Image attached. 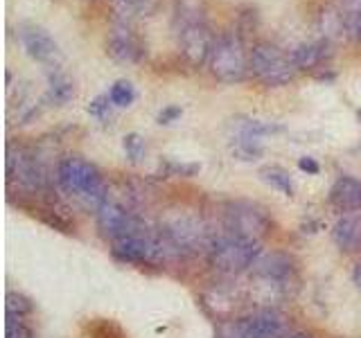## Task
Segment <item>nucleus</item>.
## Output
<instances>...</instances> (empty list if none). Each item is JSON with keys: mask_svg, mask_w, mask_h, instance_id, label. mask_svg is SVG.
Wrapping results in <instances>:
<instances>
[{"mask_svg": "<svg viewBox=\"0 0 361 338\" xmlns=\"http://www.w3.org/2000/svg\"><path fill=\"white\" fill-rule=\"evenodd\" d=\"M111 106H113V101H111L109 93H106V95H97V97L88 104V113H90V118H95V120H99V122H104V120L111 118Z\"/></svg>", "mask_w": 361, "mask_h": 338, "instance_id": "25", "label": "nucleus"}, {"mask_svg": "<svg viewBox=\"0 0 361 338\" xmlns=\"http://www.w3.org/2000/svg\"><path fill=\"white\" fill-rule=\"evenodd\" d=\"M271 230L267 212L251 201H233L224 210V234L259 242Z\"/></svg>", "mask_w": 361, "mask_h": 338, "instance_id": "9", "label": "nucleus"}, {"mask_svg": "<svg viewBox=\"0 0 361 338\" xmlns=\"http://www.w3.org/2000/svg\"><path fill=\"white\" fill-rule=\"evenodd\" d=\"M298 167L302 169V172H307V174H319V163H316L314 161V158H307V156H305V158H300V161H298Z\"/></svg>", "mask_w": 361, "mask_h": 338, "instance_id": "28", "label": "nucleus"}, {"mask_svg": "<svg viewBox=\"0 0 361 338\" xmlns=\"http://www.w3.org/2000/svg\"><path fill=\"white\" fill-rule=\"evenodd\" d=\"M291 338H312L310 334H293Z\"/></svg>", "mask_w": 361, "mask_h": 338, "instance_id": "31", "label": "nucleus"}, {"mask_svg": "<svg viewBox=\"0 0 361 338\" xmlns=\"http://www.w3.org/2000/svg\"><path fill=\"white\" fill-rule=\"evenodd\" d=\"M259 255V242L240 239L233 234H221L217 239H212V246L208 251L210 266L221 275H242L244 270L253 268L257 264Z\"/></svg>", "mask_w": 361, "mask_h": 338, "instance_id": "4", "label": "nucleus"}, {"mask_svg": "<svg viewBox=\"0 0 361 338\" xmlns=\"http://www.w3.org/2000/svg\"><path fill=\"white\" fill-rule=\"evenodd\" d=\"M5 338H34V330L20 315H7Z\"/></svg>", "mask_w": 361, "mask_h": 338, "instance_id": "24", "label": "nucleus"}, {"mask_svg": "<svg viewBox=\"0 0 361 338\" xmlns=\"http://www.w3.org/2000/svg\"><path fill=\"white\" fill-rule=\"evenodd\" d=\"M111 244H113L111 248L113 257L124 264H135V266H158L167 257L174 255L161 230H149L145 223H140L133 232L124 234Z\"/></svg>", "mask_w": 361, "mask_h": 338, "instance_id": "3", "label": "nucleus"}, {"mask_svg": "<svg viewBox=\"0 0 361 338\" xmlns=\"http://www.w3.org/2000/svg\"><path fill=\"white\" fill-rule=\"evenodd\" d=\"M32 300L25 298L23 293H16V291H9L7 293V315H20V318H25L27 313H32Z\"/></svg>", "mask_w": 361, "mask_h": 338, "instance_id": "23", "label": "nucleus"}, {"mask_svg": "<svg viewBox=\"0 0 361 338\" xmlns=\"http://www.w3.org/2000/svg\"><path fill=\"white\" fill-rule=\"evenodd\" d=\"M109 97L113 101V106H120V108L131 106L135 99V88L127 79H120V82H116L109 88Z\"/></svg>", "mask_w": 361, "mask_h": 338, "instance_id": "21", "label": "nucleus"}, {"mask_svg": "<svg viewBox=\"0 0 361 338\" xmlns=\"http://www.w3.org/2000/svg\"><path fill=\"white\" fill-rule=\"evenodd\" d=\"M7 176L9 183H16L20 189L27 192H37L45 180L39 158L25 146L16 144H9L7 149Z\"/></svg>", "mask_w": 361, "mask_h": 338, "instance_id": "10", "label": "nucleus"}, {"mask_svg": "<svg viewBox=\"0 0 361 338\" xmlns=\"http://www.w3.org/2000/svg\"><path fill=\"white\" fill-rule=\"evenodd\" d=\"M56 183L68 196L82 201L86 206H93L95 212L109 199L99 169L82 156L61 158L59 165H56Z\"/></svg>", "mask_w": 361, "mask_h": 338, "instance_id": "2", "label": "nucleus"}, {"mask_svg": "<svg viewBox=\"0 0 361 338\" xmlns=\"http://www.w3.org/2000/svg\"><path fill=\"white\" fill-rule=\"evenodd\" d=\"M348 20H345V27L350 30V34L357 39V41H361V14H355V16H345Z\"/></svg>", "mask_w": 361, "mask_h": 338, "instance_id": "27", "label": "nucleus"}, {"mask_svg": "<svg viewBox=\"0 0 361 338\" xmlns=\"http://www.w3.org/2000/svg\"><path fill=\"white\" fill-rule=\"evenodd\" d=\"M140 223L142 221L135 217V214H131L127 208L120 206V203H116V201H111V199H106L97 210V225L111 242H116V239H120V237L133 232Z\"/></svg>", "mask_w": 361, "mask_h": 338, "instance_id": "13", "label": "nucleus"}, {"mask_svg": "<svg viewBox=\"0 0 361 338\" xmlns=\"http://www.w3.org/2000/svg\"><path fill=\"white\" fill-rule=\"evenodd\" d=\"M158 230L165 237L174 255H197L201 251H210L212 246L208 228L201 223V219L188 212H176L172 217H167Z\"/></svg>", "mask_w": 361, "mask_h": 338, "instance_id": "5", "label": "nucleus"}, {"mask_svg": "<svg viewBox=\"0 0 361 338\" xmlns=\"http://www.w3.org/2000/svg\"><path fill=\"white\" fill-rule=\"evenodd\" d=\"M298 68L293 65L291 54L282 52L280 48L271 43H259L251 50V73L262 82L264 86L280 88L287 86L296 77Z\"/></svg>", "mask_w": 361, "mask_h": 338, "instance_id": "8", "label": "nucleus"}, {"mask_svg": "<svg viewBox=\"0 0 361 338\" xmlns=\"http://www.w3.org/2000/svg\"><path fill=\"white\" fill-rule=\"evenodd\" d=\"M343 11L345 16L361 14V0H343Z\"/></svg>", "mask_w": 361, "mask_h": 338, "instance_id": "29", "label": "nucleus"}, {"mask_svg": "<svg viewBox=\"0 0 361 338\" xmlns=\"http://www.w3.org/2000/svg\"><path fill=\"white\" fill-rule=\"evenodd\" d=\"M280 131V127L259 122V120H237L233 133V154L242 161H255L262 154V138L267 133Z\"/></svg>", "mask_w": 361, "mask_h": 338, "instance_id": "11", "label": "nucleus"}, {"mask_svg": "<svg viewBox=\"0 0 361 338\" xmlns=\"http://www.w3.org/2000/svg\"><path fill=\"white\" fill-rule=\"evenodd\" d=\"M77 95L75 84L71 82V77L59 73V70H52L48 77V90H45V99L50 101L52 106H63L68 101H73Z\"/></svg>", "mask_w": 361, "mask_h": 338, "instance_id": "17", "label": "nucleus"}, {"mask_svg": "<svg viewBox=\"0 0 361 338\" xmlns=\"http://www.w3.org/2000/svg\"><path fill=\"white\" fill-rule=\"evenodd\" d=\"M353 280H355V284L361 289V262L355 266V270H353Z\"/></svg>", "mask_w": 361, "mask_h": 338, "instance_id": "30", "label": "nucleus"}, {"mask_svg": "<svg viewBox=\"0 0 361 338\" xmlns=\"http://www.w3.org/2000/svg\"><path fill=\"white\" fill-rule=\"evenodd\" d=\"M325 50H327L325 43H321V41L319 43H302L291 52V61L298 70H312V68L321 65L325 61V56H327Z\"/></svg>", "mask_w": 361, "mask_h": 338, "instance_id": "18", "label": "nucleus"}, {"mask_svg": "<svg viewBox=\"0 0 361 338\" xmlns=\"http://www.w3.org/2000/svg\"><path fill=\"white\" fill-rule=\"evenodd\" d=\"M18 41L23 45V50L30 59L45 63V65H56V61L61 59L59 45L50 37L43 27L37 25H23L18 30Z\"/></svg>", "mask_w": 361, "mask_h": 338, "instance_id": "12", "label": "nucleus"}, {"mask_svg": "<svg viewBox=\"0 0 361 338\" xmlns=\"http://www.w3.org/2000/svg\"><path fill=\"white\" fill-rule=\"evenodd\" d=\"M172 30L180 54L192 65H201L203 61L210 59L212 45L217 37H214L208 25L203 0H176Z\"/></svg>", "mask_w": 361, "mask_h": 338, "instance_id": "1", "label": "nucleus"}, {"mask_svg": "<svg viewBox=\"0 0 361 338\" xmlns=\"http://www.w3.org/2000/svg\"><path fill=\"white\" fill-rule=\"evenodd\" d=\"M208 68L219 82L237 84L251 70V52H246L237 34H221L214 39Z\"/></svg>", "mask_w": 361, "mask_h": 338, "instance_id": "6", "label": "nucleus"}, {"mask_svg": "<svg viewBox=\"0 0 361 338\" xmlns=\"http://www.w3.org/2000/svg\"><path fill=\"white\" fill-rule=\"evenodd\" d=\"M259 176H262L264 183L280 189L285 196H293V192H296V185H293L289 172H285L282 167H264L262 172H259Z\"/></svg>", "mask_w": 361, "mask_h": 338, "instance_id": "20", "label": "nucleus"}, {"mask_svg": "<svg viewBox=\"0 0 361 338\" xmlns=\"http://www.w3.org/2000/svg\"><path fill=\"white\" fill-rule=\"evenodd\" d=\"M106 50L116 61L120 63H135L142 59V45L138 41V37L131 32V27L127 23H120V25L109 34L106 39Z\"/></svg>", "mask_w": 361, "mask_h": 338, "instance_id": "14", "label": "nucleus"}, {"mask_svg": "<svg viewBox=\"0 0 361 338\" xmlns=\"http://www.w3.org/2000/svg\"><path fill=\"white\" fill-rule=\"evenodd\" d=\"M330 203L338 212H359L361 210V178L338 176L330 187Z\"/></svg>", "mask_w": 361, "mask_h": 338, "instance_id": "15", "label": "nucleus"}, {"mask_svg": "<svg viewBox=\"0 0 361 338\" xmlns=\"http://www.w3.org/2000/svg\"><path fill=\"white\" fill-rule=\"evenodd\" d=\"M332 239L341 253H355L361 248V212H345L332 228Z\"/></svg>", "mask_w": 361, "mask_h": 338, "instance_id": "16", "label": "nucleus"}, {"mask_svg": "<svg viewBox=\"0 0 361 338\" xmlns=\"http://www.w3.org/2000/svg\"><path fill=\"white\" fill-rule=\"evenodd\" d=\"M124 154H127V158L131 163H140L142 158H145V151H147V144H145V138L138 133H129V135H124Z\"/></svg>", "mask_w": 361, "mask_h": 338, "instance_id": "22", "label": "nucleus"}, {"mask_svg": "<svg viewBox=\"0 0 361 338\" xmlns=\"http://www.w3.org/2000/svg\"><path fill=\"white\" fill-rule=\"evenodd\" d=\"M180 106H167V108H163L161 113H158V122L161 124H172V122H176L178 118H180Z\"/></svg>", "mask_w": 361, "mask_h": 338, "instance_id": "26", "label": "nucleus"}, {"mask_svg": "<svg viewBox=\"0 0 361 338\" xmlns=\"http://www.w3.org/2000/svg\"><path fill=\"white\" fill-rule=\"evenodd\" d=\"M158 0H116V9L122 18V23H127L135 16H149L156 9Z\"/></svg>", "mask_w": 361, "mask_h": 338, "instance_id": "19", "label": "nucleus"}, {"mask_svg": "<svg viewBox=\"0 0 361 338\" xmlns=\"http://www.w3.org/2000/svg\"><path fill=\"white\" fill-rule=\"evenodd\" d=\"M219 338H289V318L274 307H262L221 325Z\"/></svg>", "mask_w": 361, "mask_h": 338, "instance_id": "7", "label": "nucleus"}]
</instances>
